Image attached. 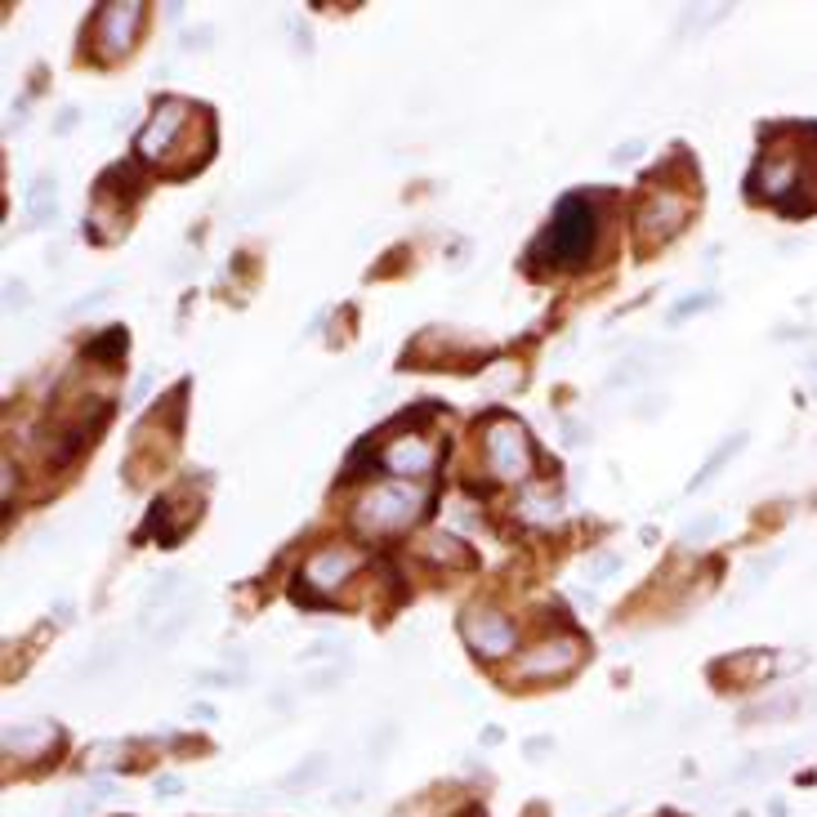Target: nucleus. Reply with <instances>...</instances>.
Listing matches in <instances>:
<instances>
[{
  "label": "nucleus",
  "mask_w": 817,
  "mask_h": 817,
  "mask_svg": "<svg viewBox=\"0 0 817 817\" xmlns=\"http://www.w3.org/2000/svg\"><path fill=\"white\" fill-rule=\"evenodd\" d=\"M617 567H621V554H617V550H608V554H599V559L590 563V576H594V581H603V576H612Z\"/></svg>",
  "instance_id": "21"
},
{
  "label": "nucleus",
  "mask_w": 817,
  "mask_h": 817,
  "mask_svg": "<svg viewBox=\"0 0 817 817\" xmlns=\"http://www.w3.org/2000/svg\"><path fill=\"white\" fill-rule=\"evenodd\" d=\"M581 661V643L576 639H554V643H541L536 652H527L523 661L514 666L518 679H559L567 670Z\"/></svg>",
  "instance_id": "4"
},
{
  "label": "nucleus",
  "mask_w": 817,
  "mask_h": 817,
  "mask_svg": "<svg viewBox=\"0 0 817 817\" xmlns=\"http://www.w3.org/2000/svg\"><path fill=\"white\" fill-rule=\"evenodd\" d=\"M791 710H800V697H782V701H768V706H751L746 719H786Z\"/></svg>",
  "instance_id": "17"
},
{
  "label": "nucleus",
  "mask_w": 817,
  "mask_h": 817,
  "mask_svg": "<svg viewBox=\"0 0 817 817\" xmlns=\"http://www.w3.org/2000/svg\"><path fill=\"white\" fill-rule=\"evenodd\" d=\"M465 639L474 643L483 657H505V652L514 648V621H505L501 612H469Z\"/></svg>",
  "instance_id": "5"
},
{
  "label": "nucleus",
  "mask_w": 817,
  "mask_h": 817,
  "mask_svg": "<svg viewBox=\"0 0 817 817\" xmlns=\"http://www.w3.org/2000/svg\"><path fill=\"white\" fill-rule=\"evenodd\" d=\"M139 23H143V5H112L108 14H103V23H99L103 54H126L134 32H139Z\"/></svg>",
  "instance_id": "7"
},
{
  "label": "nucleus",
  "mask_w": 817,
  "mask_h": 817,
  "mask_svg": "<svg viewBox=\"0 0 817 817\" xmlns=\"http://www.w3.org/2000/svg\"><path fill=\"white\" fill-rule=\"evenodd\" d=\"M429 554H434V559L456 563V567H469V563H474V559L465 554V545H456L451 536H434V541H429Z\"/></svg>",
  "instance_id": "15"
},
{
  "label": "nucleus",
  "mask_w": 817,
  "mask_h": 817,
  "mask_svg": "<svg viewBox=\"0 0 817 817\" xmlns=\"http://www.w3.org/2000/svg\"><path fill=\"white\" fill-rule=\"evenodd\" d=\"M719 523H724V518H719V514L697 518V523H688V527H684V541H688V545H701V541H706V536H715V532H719Z\"/></svg>",
  "instance_id": "18"
},
{
  "label": "nucleus",
  "mask_w": 817,
  "mask_h": 817,
  "mask_svg": "<svg viewBox=\"0 0 817 817\" xmlns=\"http://www.w3.org/2000/svg\"><path fill=\"white\" fill-rule=\"evenodd\" d=\"M742 442H746L742 434H737V438H728V442H724V447H719V451H715V456H710V460H706V469H701V474H697V478H692V487H706V478H710V474H715V469H719V465H724V460H733V456H737V451H742Z\"/></svg>",
  "instance_id": "14"
},
{
  "label": "nucleus",
  "mask_w": 817,
  "mask_h": 817,
  "mask_svg": "<svg viewBox=\"0 0 817 817\" xmlns=\"http://www.w3.org/2000/svg\"><path fill=\"white\" fill-rule=\"evenodd\" d=\"M322 773H326V759L317 755V759H309V768H295V773L286 777V786H309V782H317Z\"/></svg>",
  "instance_id": "20"
},
{
  "label": "nucleus",
  "mask_w": 817,
  "mask_h": 817,
  "mask_svg": "<svg viewBox=\"0 0 817 817\" xmlns=\"http://www.w3.org/2000/svg\"><path fill=\"white\" fill-rule=\"evenodd\" d=\"M184 117H188V108H184L179 99L161 103L157 117H152V126L139 134V152H143V157H161V152L170 148V139L184 130Z\"/></svg>",
  "instance_id": "8"
},
{
  "label": "nucleus",
  "mask_w": 817,
  "mask_h": 817,
  "mask_svg": "<svg viewBox=\"0 0 817 817\" xmlns=\"http://www.w3.org/2000/svg\"><path fill=\"white\" fill-rule=\"evenodd\" d=\"M121 759H126V746H121V742H94V746H85L81 764H90V768H117Z\"/></svg>",
  "instance_id": "13"
},
{
  "label": "nucleus",
  "mask_w": 817,
  "mask_h": 817,
  "mask_svg": "<svg viewBox=\"0 0 817 817\" xmlns=\"http://www.w3.org/2000/svg\"><path fill=\"white\" fill-rule=\"evenodd\" d=\"M45 746H54V724H18L5 733V751L9 755H36L45 751Z\"/></svg>",
  "instance_id": "11"
},
{
  "label": "nucleus",
  "mask_w": 817,
  "mask_h": 817,
  "mask_svg": "<svg viewBox=\"0 0 817 817\" xmlns=\"http://www.w3.org/2000/svg\"><path fill=\"white\" fill-rule=\"evenodd\" d=\"M688 219V201L684 197H670V192H657V197L643 206V215H639V228H643V242H652V237H670V233H679V224Z\"/></svg>",
  "instance_id": "6"
},
{
  "label": "nucleus",
  "mask_w": 817,
  "mask_h": 817,
  "mask_svg": "<svg viewBox=\"0 0 817 817\" xmlns=\"http://www.w3.org/2000/svg\"><path fill=\"white\" fill-rule=\"evenodd\" d=\"M487 465H492V474L505 478V483H523V478L532 474V447H527L523 425L501 420V425L487 429Z\"/></svg>",
  "instance_id": "3"
},
{
  "label": "nucleus",
  "mask_w": 817,
  "mask_h": 817,
  "mask_svg": "<svg viewBox=\"0 0 817 817\" xmlns=\"http://www.w3.org/2000/svg\"><path fill=\"white\" fill-rule=\"evenodd\" d=\"M175 594H179V572H170V576H161V581L148 590V599H143V612H152V608H161V603H170Z\"/></svg>",
  "instance_id": "16"
},
{
  "label": "nucleus",
  "mask_w": 817,
  "mask_h": 817,
  "mask_svg": "<svg viewBox=\"0 0 817 817\" xmlns=\"http://www.w3.org/2000/svg\"><path fill=\"white\" fill-rule=\"evenodd\" d=\"M590 242H594V206L581 197V192H572V197H563L559 210H554L550 233H545L541 246H536V259H550V264H559V268H581L585 255H590Z\"/></svg>",
  "instance_id": "1"
},
{
  "label": "nucleus",
  "mask_w": 817,
  "mask_h": 817,
  "mask_svg": "<svg viewBox=\"0 0 817 817\" xmlns=\"http://www.w3.org/2000/svg\"><path fill=\"white\" fill-rule=\"evenodd\" d=\"M554 509H559L554 501H536V496L527 492L523 505H518V514H527V518H536V523H545V518H554Z\"/></svg>",
  "instance_id": "19"
},
{
  "label": "nucleus",
  "mask_w": 817,
  "mask_h": 817,
  "mask_svg": "<svg viewBox=\"0 0 817 817\" xmlns=\"http://www.w3.org/2000/svg\"><path fill=\"white\" fill-rule=\"evenodd\" d=\"M353 567H358V554L353 550H322V554H313L309 559V567H304V585H313V590H331V585H340Z\"/></svg>",
  "instance_id": "9"
},
{
  "label": "nucleus",
  "mask_w": 817,
  "mask_h": 817,
  "mask_svg": "<svg viewBox=\"0 0 817 817\" xmlns=\"http://www.w3.org/2000/svg\"><path fill=\"white\" fill-rule=\"evenodd\" d=\"M420 509H425V492L416 483H384V487H371L353 514L371 532H393V527H407Z\"/></svg>",
  "instance_id": "2"
},
{
  "label": "nucleus",
  "mask_w": 817,
  "mask_h": 817,
  "mask_svg": "<svg viewBox=\"0 0 817 817\" xmlns=\"http://www.w3.org/2000/svg\"><path fill=\"white\" fill-rule=\"evenodd\" d=\"M27 215L41 224V219H54V179H36L32 192H27Z\"/></svg>",
  "instance_id": "12"
},
{
  "label": "nucleus",
  "mask_w": 817,
  "mask_h": 817,
  "mask_svg": "<svg viewBox=\"0 0 817 817\" xmlns=\"http://www.w3.org/2000/svg\"><path fill=\"white\" fill-rule=\"evenodd\" d=\"M429 465H434V447L420 438H398V442H389V451H384V469H393V474L420 478Z\"/></svg>",
  "instance_id": "10"
}]
</instances>
